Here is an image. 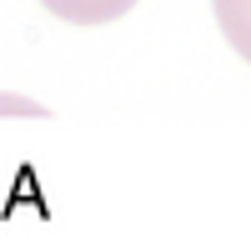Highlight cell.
Instances as JSON below:
<instances>
[{
  "mask_svg": "<svg viewBox=\"0 0 251 236\" xmlns=\"http://www.w3.org/2000/svg\"><path fill=\"white\" fill-rule=\"evenodd\" d=\"M40 5L66 26H111L136 10V0H40Z\"/></svg>",
  "mask_w": 251,
  "mask_h": 236,
  "instance_id": "obj_1",
  "label": "cell"
},
{
  "mask_svg": "<svg viewBox=\"0 0 251 236\" xmlns=\"http://www.w3.org/2000/svg\"><path fill=\"white\" fill-rule=\"evenodd\" d=\"M211 15L226 35V46L251 66V0H211Z\"/></svg>",
  "mask_w": 251,
  "mask_h": 236,
  "instance_id": "obj_2",
  "label": "cell"
}]
</instances>
